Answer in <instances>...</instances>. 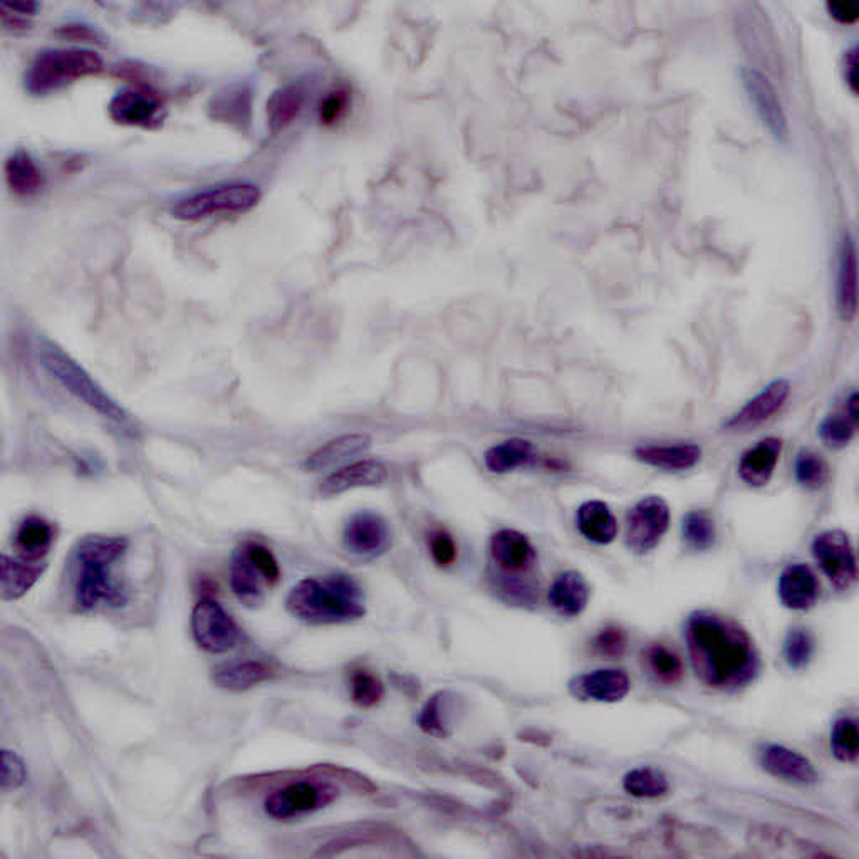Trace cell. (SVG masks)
<instances>
[{
	"label": "cell",
	"instance_id": "obj_1",
	"mask_svg": "<svg viewBox=\"0 0 859 859\" xmlns=\"http://www.w3.org/2000/svg\"><path fill=\"white\" fill-rule=\"evenodd\" d=\"M692 666L708 687L737 692L761 673L754 641L732 618L697 611L685 623Z\"/></svg>",
	"mask_w": 859,
	"mask_h": 859
},
{
	"label": "cell",
	"instance_id": "obj_2",
	"mask_svg": "<svg viewBox=\"0 0 859 859\" xmlns=\"http://www.w3.org/2000/svg\"><path fill=\"white\" fill-rule=\"evenodd\" d=\"M130 541L123 535H85L73 551V598L79 611L120 608L128 601L115 567L123 559Z\"/></svg>",
	"mask_w": 859,
	"mask_h": 859
},
{
	"label": "cell",
	"instance_id": "obj_3",
	"mask_svg": "<svg viewBox=\"0 0 859 859\" xmlns=\"http://www.w3.org/2000/svg\"><path fill=\"white\" fill-rule=\"evenodd\" d=\"M285 606L294 618L316 627L351 623L367 615L363 588L348 575L307 576L291 589Z\"/></svg>",
	"mask_w": 859,
	"mask_h": 859
},
{
	"label": "cell",
	"instance_id": "obj_4",
	"mask_svg": "<svg viewBox=\"0 0 859 859\" xmlns=\"http://www.w3.org/2000/svg\"><path fill=\"white\" fill-rule=\"evenodd\" d=\"M37 360L53 380H56L69 395L75 396L83 405L98 413L115 425L130 426L131 420L127 410L89 374L75 358H70L63 348L50 339L37 342Z\"/></svg>",
	"mask_w": 859,
	"mask_h": 859
},
{
	"label": "cell",
	"instance_id": "obj_5",
	"mask_svg": "<svg viewBox=\"0 0 859 859\" xmlns=\"http://www.w3.org/2000/svg\"><path fill=\"white\" fill-rule=\"evenodd\" d=\"M105 69L101 56L86 47H47L35 54L24 75L25 91L47 96L98 76Z\"/></svg>",
	"mask_w": 859,
	"mask_h": 859
},
{
	"label": "cell",
	"instance_id": "obj_6",
	"mask_svg": "<svg viewBox=\"0 0 859 859\" xmlns=\"http://www.w3.org/2000/svg\"><path fill=\"white\" fill-rule=\"evenodd\" d=\"M261 198V187L252 182H227L178 198L170 214L176 220L200 222L219 215L247 214L258 207Z\"/></svg>",
	"mask_w": 859,
	"mask_h": 859
},
{
	"label": "cell",
	"instance_id": "obj_7",
	"mask_svg": "<svg viewBox=\"0 0 859 859\" xmlns=\"http://www.w3.org/2000/svg\"><path fill=\"white\" fill-rule=\"evenodd\" d=\"M281 581V566L264 544L247 541L230 557V589L247 606L261 605L265 592Z\"/></svg>",
	"mask_w": 859,
	"mask_h": 859
},
{
	"label": "cell",
	"instance_id": "obj_8",
	"mask_svg": "<svg viewBox=\"0 0 859 859\" xmlns=\"http://www.w3.org/2000/svg\"><path fill=\"white\" fill-rule=\"evenodd\" d=\"M335 785L320 781H297L272 791L264 801V811L275 820L297 819L325 809L338 800Z\"/></svg>",
	"mask_w": 859,
	"mask_h": 859
},
{
	"label": "cell",
	"instance_id": "obj_9",
	"mask_svg": "<svg viewBox=\"0 0 859 859\" xmlns=\"http://www.w3.org/2000/svg\"><path fill=\"white\" fill-rule=\"evenodd\" d=\"M108 115L120 127L159 130L165 123L166 102L152 86H127L111 98Z\"/></svg>",
	"mask_w": 859,
	"mask_h": 859
},
{
	"label": "cell",
	"instance_id": "obj_10",
	"mask_svg": "<svg viewBox=\"0 0 859 859\" xmlns=\"http://www.w3.org/2000/svg\"><path fill=\"white\" fill-rule=\"evenodd\" d=\"M192 637L198 649L220 655L239 643L240 628L219 602L204 598L192 611Z\"/></svg>",
	"mask_w": 859,
	"mask_h": 859
},
{
	"label": "cell",
	"instance_id": "obj_11",
	"mask_svg": "<svg viewBox=\"0 0 859 859\" xmlns=\"http://www.w3.org/2000/svg\"><path fill=\"white\" fill-rule=\"evenodd\" d=\"M670 528V508L662 497L649 496L633 505L627 515V546L633 553L655 550Z\"/></svg>",
	"mask_w": 859,
	"mask_h": 859
},
{
	"label": "cell",
	"instance_id": "obj_12",
	"mask_svg": "<svg viewBox=\"0 0 859 859\" xmlns=\"http://www.w3.org/2000/svg\"><path fill=\"white\" fill-rule=\"evenodd\" d=\"M813 556L836 589L846 591L855 585L858 564L846 532L825 531L817 534L813 543Z\"/></svg>",
	"mask_w": 859,
	"mask_h": 859
},
{
	"label": "cell",
	"instance_id": "obj_13",
	"mask_svg": "<svg viewBox=\"0 0 859 859\" xmlns=\"http://www.w3.org/2000/svg\"><path fill=\"white\" fill-rule=\"evenodd\" d=\"M342 546L358 559H378L390 551L391 531L387 519L374 511H358L346 521Z\"/></svg>",
	"mask_w": 859,
	"mask_h": 859
},
{
	"label": "cell",
	"instance_id": "obj_14",
	"mask_svg": "<svg viewBox=\"0 0 859 859\" xmlns=\"http://www.w3.org/2000/svg\"><path fill=\"white\" fill-rule=\"evenodd\" d=\"M740 78H742L747 96L754 105L764 127L771 131L775 140L787 143L790 141V121H787L784 105H782L778 89L772 85L771 79L755 67H743L740 70Z\"/></svg>",
	"mask_w": 859,
	"mask_h": 859
},
{
	"label": "cell",
	"instance_id": "obj_15",
	"mask_svg": "<svg viewBox=\"0 0 859 859\" xmlns=\"http://www.w3.org/2000/svg\"><path fill=\"white\" fill-rule=\"evenodd\" d=\"M493 564L508 578H521L534 567L537 554L531 541L514 529H500L490 540Z\"/></svg>",
	"mask_w": 859,
	"mask_h": 859
},
{
	"label": "cell",
	"instance_id": "obj_16",
	"mask_svg": "<svg viewBox=\"0 0 859 859\" xmlns=\"http://www.w3.org/2000/svg\"><path fill=\"white\" fill-rule=\"evenodd\" d=\"M631 682L627 672L618 668H601L583 673L569 682L573 697L583 702L615 704L630 694Z\"/></svg>",
	"mask_w": 859,
	"mask_h": 859
},
{
	"label": "cell",
	"instance_id": "obj_17",
	"mask_svg": "<svg viewBox=\"0 0 859 859\" xmlns=\"http://www.w3.org/2000/svg\"><path fill=\"white\" fill-rule=\"evenodd\" d=\"M388 469L377 458L349 461L329 474L319 486L323 497H336L361 487H378L387 482Z\"/></svg>",
	"mask_w": 859,
	"mask_h": 859
},
{
	"label": "cell",
	"instance_id": "obj_18",
	"mask_svg": "<svg viewBox=\"0 0 859 859\" xmlns=\"http://www.w3.org/2000/svg\"><path fill=\"white\" fill-rule=\"evenodd\" d=\"M790 395V381H772L727 422V428L733 430V432H746V430L761 425L784 406Z\"/></svg>",
	"mask_w": 859,
	"mask_h": 859
},
{
	"label": "cell",
	"instance_id": "obj_19",
	"mask_svg": "<svg viewBox=\"0 0 859 859\" xmlns=\"http://www.w3.org/2000/svg\"><path fill=\"white\" fill-rule=\"evenodd\" d=\"M836 306L842 319L851 320L858 307V261L851 233L842 232L838 243L836 271Z\"/></svg>",
	"mask_w": 859,
	"mask_h": 859
},
{
	"label": "cell",
	"instance_id": "obj_20",
	"mask_svg": "<svg viewBox=\"0 0 859 859\" xmlns=\"http://www.w3.org/2000/svg\"><path fill=\"white\" fill-rule=\"evenodd\" d=\"M46 561H29L2 554L0 563V598L18 601L24 598L46 573Z\"/></svg>",
	"mask_w": 859,
	"mask_h": 859
},
{
	"label": "cell",
	"instance_id": "obj_21",
	"mask_svg": "<svg viewBox=\"0 0 859 859\" xmlns=\"http://www.w3.org/2000/svg\"><path fill=\"white\" fill-rule=\"evenodd\" d=\"M779 598L785 608L806 611L819 598V583L809 566L803 563L790 564L779 578Z\"/></svg>",
	"mask_w": 859,
	"mask_h": 859
},
{
	"label": "cell",
	"instance_id": "obj_22",
	"mask_svg": "<svg viewBox=\"0 0 859 859\" xmlns=\"http://www.w3.org/2000/svg\"><path fill=\"white\" fill-rule=\"evenodd\" d=\"M371 444L373 441H371L370 435L363 434V432L339 435L314 450L304 461V469L307 472H323V470L333 469V467H338V465L365 454Z\"/></svg>",
	"mask_w": 859,
	"mask_h": 859
},
{
	"label": "cell",
	"instance_id": "obj_23",
	"mask_svg": "<svg viewBox=\"0 0 859 859\" xmlns=\"http://www.w3.org/2000/svg\"><path fill=\"white\" fill-rule=\"evenodd\" d=\"M591 589L578 570H564L551 585L547 599L551 608L564 618H576L586 610Z\"/></svg>",
	"mask_w": 859,
	"mask_h": 859
},
{
	"label": "cell",
	"instance_id": "obj_24",
	"mask_svg": "<svg viewBox=\"0 0 859 859\" xmlns=\"http://www.w3.org/2000/svg\"><path fill=\"white\" fill-rule=\"evenodd\" d=\"M252 110V91L249 86L230 85L220 91L214 93L207 105V113L210 120L217 123L229 124L232 128L243 130L250 120Z\"/></svg>",
	"mask_w": 859,
	"mask_h": 859
},
{
	"label": "cell",
	"instance_id": "obj_25",
	"mask_svg": "<svg viewBox=\"0 0 859 859\" xmlns=\"http://www.w3.org/2000/svg\"><path fill=\"white\" fill-rule=\"evenodd\" d=\"M782 442L779 438L769 437L749 448L740 458L739 476L747 486L764 487L774 476L781 457Z\"/></svg>",
	"mask_w": 859,
	"mask_h": 859
},
{
	"label": "cell",
	"instance_id": "obj_26",
	"mask_svg": "<svg viewBox=\"0 0 859 859\" xmlns=\"http://www.w3.org/2000/svg\"><path fill=\"white\" fill-rule=\"evenodd\" d=\"M762 765L769 774L794 784H814L816 769L804 755L784 746H768L762 754Z\"/></svg>",
	"mask_w": 859,
	"mask_h": 859
},
{
	"label": "cell",
	"instance_id": "obj_27",
	"mask_svg": "<svg viewBox=\"0 0 859 859\" xmlns=\"http://www.w3.org/2000/svg\"><path fill=\"white\" fill-rule=\"evenodd\" d=\"M56 529L53 522L40 515H28L19 522L14 531V547L19 557L29 561H44L53 550Z\"/></svg>",
	"mask_w": 859,
	"mask_h": 859
},
{
	"label": "cell",
	"instance_id": "obj_28",
	"mask_svg": "<svg viewBox=\"0 0 859 859\" xmlns=\"http://www.w3.org/2000/svg\"><path fill=\"white\" fill-rule=\"evenodd\" d=\"M634 457L655 469L684 472L700 461L702 448L695 444L643 445L634 450Z\"/></svg>",
	"mask_w": 859,
	"mask_h": 859
},
{
	"label": "cell",
	"instance_id": "obj_29",
	"mask_svg": "<svg viewBox=\"0 0 859 859\" xmlns=\"http://www.w3.org/2000/svg\"><path fill=\"white\" fill-rule=\"evenodd\" d=\"M271 676L272 668L268 663L261 660H243V662L227 663L215 668L211 673V682L222 691L240 694L264 684Z\"/></svg>",
	"mask_w": 859,
	"mask_h": 859
},
{
	"label": "cell",
	"instance_id": "obj_30",
	"mask_svg": "<svg viewBox=\"0 0 859 859\" xmlns=\"http://www.w3.org/2000/svg\"><path fill=\"white\" fill-rule=\"evenodd\" d=\"M6 182L9 191L21 198H32L41 194L44 187V173L31 153L15 150L8 156L4 165Z\"/></svg>",
	"mask_w": 859,
	"mask_h": 859
},
{
	"label": "cell",
	"instance_id": "obj_31",
	"mask_svg": "<svg viewBox=\"0 0 859 859\" xmlns=\"http://www.w3.org/2000/svg\"><path fill=\"white\" fill-rule=\"evenodd\" d=\"M576 525L585 540L606 546L618 535V522L613 512L601 500H588L576 514Z\"/></svg>",
	"mask_w": 859,
	"mask_h": 859
},
{
	"label": "cell",
	"instance_id": "obj_32",
	"mask_svg": "<svg viewBox=\"0 0 859 859\" xmlns=\"http://www.w3.org/2000/svg\"><path fill=\"white\" fill-rule=\"evenodd\" d=\"M858 430V395L851 393L845 410L826 416L819 425L820 441L829 448H845L851 444Z\"/></svg>",
	"mask_w": 859,
	"mask_h": 859
},
{
	"label": "cell",
	"instance_id": "obj_33",
	"mask_svg": "<svg viewBox=\"0 0 859 859\" xmlns=\"http://www.w3.org/2000/svg\"><path fill=\"white\" fill-rule=\"evenodd\" d=\"M306 91L301 86L290 85L278 89L268 101V123L272 133L291 127L303 111Z\"/></svg>",
	"mask_w": 859,
	"mask_h": 859
},
{
	"label": "cell",
	"instance_id": "obj_34",
	"mask_svg": "<svg viewBox=\"0 0 859 859\" xmlns=\"http://www.w3.org/2000/svg\"><path fill=\"white\" fill-rule=\"evenodd\" d=\"M534 457V447L524 438H511L493 445L483 455V464L492 474H509L524 467Z\"/></svg>",
	"mask_w": 859,
	"mask_h": 859
},
{
	"label": "cell",
	"instance_id": "obj_35",
	"mask_svg": "<svg viewBox=\"0 0 859 859\" xmlns=\"http://www.w3.org/2000/svg\"><path fill=\"white\" fill-rule=\"evenodd\" d=\"M641 662L650 676L663 685L678 684L684 676V662L665 644L653 643L641 653Z\"/></svg>",
	"mask_w": 859,
	"mask_h": 859
},
{
	"label": "cell",
	"instance_id": "obj_36",
	"mask_svg": "<svg viewBox=\"0 0 859 859\" xmlns=\"http://www.w3.org/2000/svg\"><path fill=\"white\" fill-rule=\"evenodd\" d=\"M623 787L634 797H660L668 791V781L659 769L637 768L624 775Z\"/></svg>",
	"mask_w": 859,
	"mask_h": 859
},
{
	"label": "cell",
	"instance_id": "obj_37",
	"mask_svg": "<svg viewBox=\"0 0 859 859\" xmlns=\"http://www.w3.org/2000/svg\"><path fill=\"white\" fill-rule=\"evenodd\" d=\"M682 531L685 543L695 551L710 550L717 540L714 518L705 511L688 512L684 518Z\"/></svg>",
	"mask_w": 859,
	"mask_h": 859
},
{
	"label": "cell",
	"instance_id": "obj_38",
	"mask_svg": "<svg viewBox=\"0 0 859 859\" xmlns=\"http://www.w3.org/2000/svg\"><path fill=\"white\" fill-rule=\"evenodd\" d=\"M349 692H351V700L358 707L373 708L383 700L384 685L368 670H355L349 676Z\"/></svg>",
	"mask_w": 859,
	"mask_h": 859
},
{
	"label": "cell",
	"instance_id": "obj_39",
	"mask_svg": "<svg viewBox=\"0 0 859 859\" xmlns=\"http://www.w3.org/2000/svg\"><path fill=\"white\" fill-rule=\"evenodd\" d=\"M831 749L841 762H856L859 755L858 722L851 717L836 720L831 730Z\"/></svg>",
	"mask_w": 859,
	"mask_h": 859
},
{
	"label": "cell",
	"instance_id": "obj_40",
	"mask_svg": "<svg viewBox=\"0 0 859 859\" xmlns=\"http://www.w3.org/2000/svg\"><path fill=\"white\" fill-rule=\"evenodd\" d=\"M828 464L816 452L803 450L794 464V476L797 482L806 489L817 490L828 480Z\"/></svg>",
	"mask_w": 859,
	"mask_h": 859
},
{
	"label": "cell",
	"instance_id": "obj_41",
	"mask_svg": "<svg viewBox=\"0 0 859 859\" xmlns=\"http://www.w3.org/2000/svg\"><path fill=\"white\" fill-rule=\"evenodd\" d=\"M448 698L447 694H437L426 702L418 717V726L423 732L434 737H445L448 733Z\"/></svg>",
	"mask_w": 859,
	"mask_h": 859
},
{
	"label": "cell",
	"instance_id": "obj_42",
	"mask_svg": "<svg viewBox=\"0 0 859 859\" xmlns=\"http://www.w3.org/2000/svg\"><path fill=\"white\" fill-rule=\"evenodd\" d=\"M814 655V638L804 628H794L785 637L784 656L791 668H804Z\"/></svg>",
	"mask_w": 859,
	"mask_h": 859
},
{
	"label": "cell",
	"instance_id": "obj_43",
	"mask_svg": "<svg viewBox=\"0 0 859 859\" xmlns=\"http://www.w3.org/2000/svg\"><path fill=\"white\" fill-rule=\"evenodd\" d=\"M0 790L2 793L9 794L14 791L21 790L22 785L28 781V768L25 762L22 761L21 755L14 750H2V759H0Z\"/></svg>",
	"mask_w": 859,
	"mask_h": 859
},
{
	"label": "cell",
	"instance_id": "obj_44",
	"mask_svg": "<svg viewBox=\"0 0 859 859\" xmlns=\"http://www.w3.org/2000/svg\"><path fill=\"white\" fill-rule=\"evenodd\" d=\"M349 105H351V96H349L348 89L339 88L329 93L319 106L320 123L326 124V127L338 123L348 113Z\"/></svg>",
	"mask_w": 859,
	"mask_h": 859
},
{
	"label": "cell",
	"instance_id": "obj_45",
	"mask_svg": "<svg viewBox=\"0 0 859 859\" xmlns=\"http://www.w3.org/2000/svg\"><path fill=\"white\" fill-rule=\"evenodd\" d=\"M428 550L437 566L450 567L457 561V544L445 531H434L428 535Z\"/></svg>",
	"mask_w": 859,
	"mask_h": 859
},
{
	"label": "cell",
	"instance_id": "obj_46",
	"mask_svg": "<svg viewBox=\"0 0 859 859\" xmlns=\"http://www.w3.org/2000/svg\"><path fill=\"white\" fill-rule=\"evenodd\" d=\"M592 646L599 655L617 659V656L623 655L624 650H627V637L620 628H606L596 634Z\"/></svg>",
	"mask_w": 859,
	"mask_h": 859
},
{
	"label": "cell",
	"instance_id": "obj_47",
	"mask_svg": "<svg viewBox=\"0 0 859 859\" xmlns=\"http://www.w3.org/2000/svg\"><path fill=\"white\" fill-rule=\"evenodd\" d=\"M314 771L323 772V774L339 779V781L345 782V784H348L352 790L363 791V793L370 794L377 790L370 779L363 778V775L358 774V772L349 771V769L339 768V765H319V768L314 769Z\"/></svg>",
	"mask_w": 859,
	"mask_h": 859
},
{
	"label": "cell",
	"instance_id": "obj_48",
	"mask_svg": "<svg viewBox=\"0 0 859 859\" xmlns=\"http://www.w3.org/2000/svg\"><path fill=\"white\" fill-rule=\"evenodd\" d=\"M57 34L67 40L83 41V43L102 44V35L91 25L67 24L57 29Z\"/></svg>",
	"mask_w": 859,
	"mask_h": 859
},
{
	"label": "cell",
	"instance_id": "obj_49",
	"mask_svg": "<svg viewBox=\"0 0 859 859\" xmlns=\"http://www.w3.org/2000/svg\"><path fill=\"white\" fill-rule=\"evenodd\" d=\"M37 11H40V4H37V2H32V0H19V2L2 0V2H0V12L15 15V18L28 19V21L29 19L34 18V15L37 14Z\"/></svg>",
	"mask_w": 859,
	"mask_h": 859
},
{
	"label": "cell",
	"instance_id": "obj_50",
	"mask_svg": "<svg viewBox=\"0 0 859 859\" xmlns=\"http://www.w3.org/2000/svg\"><path fill=\"white\" fill-rule=\"evenodd\" d=\"M828 9L829 12H831L833 18L838 19V21L842 22V24L855 22L859 15L858 9H856V6L852 4V2H849V0H836V2H829Z\"/></svg>",
	"mask_w": 859,
	"mask_h": 859
},
{
	"label": "cell",
	"instance_id": "obj_51",
	"mask_svg": "<svg viewBox=\"0 0 859 859\" xmlns=\"http://www.w3.org/2000/svg\"><path fill=\"white\" fill-rule=\"evenodd\" d=\"M845 79L852 93H858V50H851L845 53Z\"/></svg>",
	"mask_w": 859,
	"mask_h": 859
}]
</instances>
